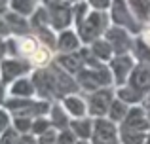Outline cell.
Returning <instances> with one entry per match:
<instances>
[{
    "label": "cell",
    "instance_id": "cell-22",
    "mask_svg": "<svg viewBox=\"0 0 150 144\" xmlns=\"http://www.w3.org/2000/svg\"><path fill=\"white\" fill-rule=\"evenodd\" d=\"M129 8H131L133 15L141 25H148L150 23V0H127Z\"/></svg>",
    "mask_w": 150,
    "mask_h": 144
},
{
    "label": "cell",
    "instance_id": "cell-35",
    "mask_svg": "<svg viewBox=\"0 0 150 144\" xmlns=\"http://www.w3.org/2000/svg\"><path fill=\"white\" fill-rule=\"evenodd\" d=\"M6 99H8V85L4 81H0V106H4Z\"/></svg>",
    "mask_w": 150,
    "mask_h": 144
},
{
    "label": "cell",
    "instance_id": "cell-27",
    "mask_svg": "<svg viewBox=\"0 0 150 144\" xmlns=\"http://www.w3.org/2000/svg\"><path fill=\"white\" fill-rule=\"evenodd\" d=\"M33 119L34 118H27V116H13V123L11 125L21 135H25V133H30V129H33Z\"/></svg>",
    "mask_w": 150,
    "mask_h": 144
},
{
    "label": "cell",
    "instance_id": "cell-26",
    "mask_svg": "<svg viewBox=\"0 0 150 144\" xmlns=\"http://www.w3.org/2000/svg\"><path fill=\"white\" fill-rule=\"evenodd\" d=\"M51 127V122L48 116H40V118H34L33 119V129H30V133L36 135V137H40L42 133H46Z\"/></svg>",
    "mask_w": 150,
    "mask_h": 144
},
{
    "label": "cell",
    "instance_id": "cell-14",
    "mask_svg": "<svg viewBox=\"0 0 150 144\" xmlns=\"http://www.w3.org/2000/svg\"><path fill=\"white\" fill-rule=\"evenodd\" d=\"M8 97H17V99H33L36 97V87L30 76L17 78L8 85Z\"/></svg>",
    "mask_w": 150,
    "mask_h": 144
},
{
    "label": "cell",
    "instance_id": "cell-10",
    "mask_svg": "<svg viewBox=\"0 0 150 144\" xmlns=\"http://www.w3.org/2000/svg\"><path fill=\"white\" fill-rule=\"evenodd\" d=\"M120 129L139 131V133H148L150 131V119L146 118V114H144L141 104L129 108V114L125 116V119L120 123Z\"/></svg>",
    "mask_w": 150,
    "mask_h": 144
},
{
    "label": "cell",
    "instance_id": "cell-23",
    "mask_svg": "<svg viewBox=\"0 0 150 144\" xmlns=\"http://www.w3.org/2000/svg\"><path fill=\"white\" fill-rule=\"evenodd\" d=\"M129 108H131V106H129L127 103H124V100H120L116 97L114 103L110 104V110H108V114H106V118H108L110 122H114V123L120 125V123L125 119V116L129 114Z\"/></svg>",
    "mask_w": 150,
    "mask_h": 144
},
{
    "label": "cell",
    "instance_id": "cell-2",
    "mask_svg": "<svg viewBox=\"0 0 150 144\" xmlns=\"http://www.w3.org/2000/svg\"><path fill=\"white\" fill-rule=\"evenodd\" d=\"M110 25H112V23H110L108 11L91 10L89 15L84 19V23H82L76 30H78V34H80L84 46H89L91 42H95V40H99V38L105 36L106 29H108Z\"/></svg>",
    "mask_w": 150,
    "mask_h": 144
},
{
    "label": "cell",
    "instance_id": "cell-3",
    "mask_svg": "<svg viewBox=\"0 0 150 144\" xmlns=\"http://www.w3.org/2000/svg\"><path fill=\"white\" fill-rule=\"evenodd\" d=\"M108 15H110V23H112V25L127 29L129 32L135 34V36H139L141 30H143V25H141V23L137 21V17L133 15L127 0H112Z\"/></svg>",
    "mask_w": 150,
    "mask_h": 144
},
{
    "label": "cell",
    "instance_id": "cell-28",
    "mask_svg": "<svg viewBox=\"0 0 150 144\" xmlns=\"http://www.w3.org/2000/svg\"><path fill=\"white\" fill-rule=\"evenodd\" d=\"M19 138H21V133L13 125L8 127L4 133H0V144H17Z\"/></svg>",
    "mask_w": 150,
    "mask_h": 144
},
{
    "label": "cell",
    "instance_id": "cell-20",
    "mask_svg": "<svg viewBox=\"0 0 150 144\" xmlns=\"http://www.w3.org/2000/svg\"><path fill=\"white\" fill-rule=\"evenodd\" d=\"M114 91H116L118 99L124 100V103H127L129 106H137V104H141L144 100V97H146V95H143V93H139L135 87H131L129 84L120 85V87H116Z\"/></svg>",
    "mask_w": 150,
    "mask_h": 144
},
{
    "label": "cell",
    "instance_id": "cell-31",
    "mask_svg": "<svg viewBox=\"0 0 150 144\" xmlns=\"http://www.w3.org/2000/svg\"><path fill=\"white\" fill-rule=\"evenodd\" d=\"M76 135L70 131V127L69 129H63V131H59V137H57V144H76Z\"/></svg>",
    "mask_w": 150,
    "mask_h": 144
},
{
    "label": "cell",
    "instance_id": "cell-44",
    "mask_svg": "<svg viewBox=\"0 0 150 144\" xmlns=\"http://www.w3.org/2000/svg\"><path fill=\"white\" fill-rule=\"evenodd\" d=\"M146 144H150V131H148V138H146Z\"/></svg>",
    "mask_w": 150,
    "mask_h": 144
},
{
    "label": "cell",
    "instance_id": "cell-6",
    "mask_svg": "<svg viewBox=\"0 0 150 144\" xmlns=\"http://www.w3.org/2000/svg\"><path fill=\"white\" fill-rule=\"evenodd\" d=\"M91 144H120V125L108 118H93Z\"/></svg>",
    "mask_w": 150,
    "mask_h": 144
},
{
    "label": "cell",
    "instance_id": "cell-7",
    "mask_svg": "<svg viewBox=\"0 0 150 144\" xmlns=\"http://www.w3.org/2000/svg\"><path fill=\"white\" fill-rule=\"evenodd\" d=\"M0 70H2V81L6 85H10L17 78L30 76L34 67L27 59H23V57H4L0 61Z\"/></svg>",
    "mask_w": 150,
    "mask_h": 144
},
{
    "label": "cell",
    "instance_id": "cell-39",
    "mask_svg": "<svg viewBox=\"0 0 150 144\" xmlns=\"http://www.w3.org/2000/svg\"><path fill=\"white\" fill-rule=\"evenodd\" d=\"M38 2H40V6H48V4L53 2V0H38Z\"/></svg>",
    "mask_w": 150,
    "mask_h": 144
},
{
    "label": "cell",
    "instance_id": "cell-32",
    "mask_svg": "<svg viewBox=\"0 0 150 144\" xmlns=\"http://www.w3.org/2000/svg\"><path fill=\"white\" fill-rule=\"evenodd\" d=\"M89 8L97 11H108L110 6H112V0H88Z\"/></svg>",
    "mask_w": 150,
    "mask_h": 144
},
{
    "label": "cell",
    "instance_id": "cell-45",
    "mask_svg": "<svg viewBox=\"0 0 150 144\" xmlns=\"http://www.w3.org/2000/svg\"><path fill=\"white\" fill-rule=\"evenodd\" d=\"M0 81H2V70H0Z\"/></svg>",
    "mask_w": 150,
    "mask_h": 144
},
{
    "label": "cell",
    "instance_id": "cell-18",
    "mask_svg": "<svg viewBox=\"0 0 150 144\" xmlns=\"http://www.w3.org/2000/svg\"><path fill=\"white\" fill-rule=\"evenodd\" d=\"M70 131L76 135L80 140H91V131H93V118H78L70 119Z\"/></svg>",
    "mask_w": 150,
    "mask_h": 144
},
{
    "label": "cell",
    "instance_id": "cell-9",
    "mask_svg": "<svg viewBox=\"0 0 150 144\" xmlns=\"http://www.w3.org/2000/svg\"><path fill=\"white\" fill-rule=\"evenodd\" d=\"M137 61L131 53H124V55H114V59L108 63V68L114 76V85L120 87V85H125L131 76L133 68H135Z\"/></svg>",
    "mask_w": 150,
    "mask_h": 144
},
{
    "label": "cell",
    "instance_id": "cell-8",
    "mask_svg": "<svg viewBox=\"0 0 150 144\" xmlns=\"http://www.w3.org/2000/svg\"><path fill=\"white\" fill-rule=\"evenodd\" d=\"M105 38L110 46H112L114 53L116 55H124V53H131L133 49V42H135V34H131L127 29H122V27L110 25L105 32Z\"/></svg>",
    "mask_w": 150,
    "mask_h": 144
},
{
    "label": "cell",
    "instance_id": "cell-15",
    "mask_svg": "<svg viewBox=\"0 0 150 144\" xmlns=\"http://www.w3.org/2000/svg\"><path fill=\"white\" fill-rule=\"evenodd\" d=\"M4 19H6L8 27H10L11 36H25V34H30V21L29 17H23L19 13H13V11L8 10L4 13Z\"/></svg>",
    "mask_w": 150,
    "mask_h": 144
},
{
    "label": "cell",
    "instance_id": "cell-37",
    "mask_svg": "<svg viewBox=\"0 0 150 144\" xmlns=\"http://www.w3.org/2000/svg\"><path fill=\"white\" fill-rule=\"evenodd\" d=\"M141 106H143V110H144V114H146V118L150 119V93L144 97V100L141 103Z\"/></svg>",
    "mask_w": 150,
    "mask_h": 144
},
{
    "label": "cell",
    "instance_id": "cell-38",
    "mask_svg": "<svg viewBox=\"0 0 150 144\" xmlns=\"http://www.w3.org/2000/svg\"><path fill=\"white\" fill-rule=\"evenodd\" d=\"M6 55H8V51H6V38L0 36V61H2Z\"/></svg>",
    "mask_w": 150,
    "mask_h": 144
},
{
    "label": "cell",
    "instance_id": "cell-4",
    "mask_svg": "<svg viewBox=\"0 0 150 144\" xmlns=\"http://www.w3.org/2000/svg\"><path fill=\"white\" fill-rule=\"evenodd\" d=\"M50 15V25L55 32L67 30L74 27V17H72V4L67 0H53L46 6Z\"/></svg>",
    "mask_w": 150,
    "mask_h": 144
},
{
    "label": "cell",
    "instance_id": "cell-16",
    "mask_svg": "<svg viewBox=\"0 0 150 144\" xmlns=\"http://www.w3.org/2000/svg\"><path fill=\"white\" fill-rule=\"evenodd\" d=\"M57 61L67 72H70L72 76H76L82 68L86 67V61H84V55H82V49L76 53H59L57 55Z\"/></svg>",
    "mask_w": 150,
    "mask_h": 144
},
{
    "label": "cell",
    "instance_id": "cell-41",
    "mask_svg": "<svg viewBox=\"0 0 150 144\" xmlns=\"http://www.w3.org/2000/svg\"><path fill=\"white\" fill-rule=\"evenodd\" d=\"M8 2H10V0H0V6H4V8H8Z\"/></svg>",
    "mask_w": 150,
    "mask_h": 144
},
{
    "label": "cell",
    "instance_id": "cell-24",
    "mask_svg": "<svg viewBox=\"0 0 150 144\" xmlns=\"http://www.w3.org/2000/svg\"><path fill=\"white\" fill-rule=\"evenodd\" d=\"M131 55L135 57L137 63H150V46H148L141 36H135Z\"/></svg>",
    "mask_w": 150,
    "mask_h": 144
},
{
    "label": "cell",
    "instance_id": "cell-42",
    "mask_svg": "<svg viewBox=\"0 0 150 144\" xmlns=\"http://www.w3.org/2000/svg\"><path fill=\"white\" fill-rule=\"evenodd\" d=\"M8 11V8H4V6H0V15H4Z\"/></svg>",
    "mask_w": 150,
    "mask_h": 144
},
{
    "label": "cell",
    "instance_id": "cell-21",
    "mask_svg": "<svg viewBox=\"0 0 150 144\" xmlns=\"http://www.w3.org/2000/svg\"><path fill=\"white\" fill-rule=\"evenodd\" d=\"M38 6H40L38 0H10L8 2V10L23 15V17H30L38 10Z\"/></svg>",
    "mask_w": 150,
    "mask_h": 144
},
{
    "label": "cell",
    "instance_id": "cell-43",
    "mask_svg": "<svg viewBox=\"0 0 150 144\" xmlns=\"http://www.w3.org/2000/svg\"><path fill=\"white\" fill-rule=\"evenodd\" d=\"M67 2H70V4H76V2H82V0H67Z\"/></svg>",
    "mask_w": 150,
    "mask_h": 144
},
{
    "label": "cell",
    "instance_id": "cell-36",
    "mask_svg": "<svg viewBox=\"0 0 150 144\" xmlns=\"http://www.w3.org/2000/svg\"><path fill=\"white\" fill-rule=\"evenodd\" d=\"M139 36L143 38V40L146 42L148 46H150V23H148V25H144V27H143V30H141V34H139Z\"/></svg>",
    "mask_w": 150,
    "mask_h": 144
},
{
    "label": "cell",
    "instance_id": "cell-19",
    "mask_svg": "<svg viewBox=\"0 0 150 144\" xmlns=\"http://www.w3.org/2000/svg\"><path fill=\"white\" fill-rule=\"evenodd\" d=\"M89 49H91L93 55H95L101 63H105V65H108L110 61L114 59V55H116L114 49H112V46H110L105 38H99V40L91 42V44H89Z\"/></svg>",
    "mask_w": 150,
    "mask_h": 144
},
{
    "label": "cell",
    "instance_id": "cell-12",
    "mask_svg": "<svg viewBox=\"0 0 150 144\" xmlns=\"http://www.w3.org/2000/svg\"><path fill=\"white\" fill-rule=\"evenodd\" d=\"M127 84L131 87H135L139 93L148 95L150 93V63H137Z\"/></svg>",
    "mask_w": 150,
    "mask_h": 144
},
{
    "label": "cell",
    "instance_id": "cell-34",
    "mask_svg": "<svg viewBox=\"0 0 150 144\" xmlns=\"http://www.w3.org/2000/svg\"><path fill=\"white\" fill-rule=\"evenodd\" d=\"M0 36H2V38L11 36L10 27H8V23H6V19H4V15H0Z\"/></svg>",
    "mask_w": 150,
    "mask_h": 144
},
{
    "label": "cell",
    "instance_id": "cell-25",
    "mask_svg": "<svg viewBox=\"0 0 150 144\" xmlns=\"http://www.w3.org/2000/svg\"><path fill=\"white\" fill-rule=\"evenodd\" d=\"M89 11H91V8H89L88 0H82V2L72 4V17H74V27H76V29L84 23V19L89 15Z\"/></svg>",
    "mask_w": 150,
    "mask_h": 144
},
{
    "label": "cell",
    "instance_id": "cell-1",
    "mask_svg": "<svg viewBox=\"0 0 150 144\" xmlns=\"http://www.w3.org/2000/svg\"><path fill=\"white\" fill-rule=\"evenodd\" d=\"M78 87L82 91L93 93L101 87H112L114 85V76L110 72L108 65H99V67H84L76 74Z\"/></svg>",
    "mask_w": 150,
    "mask_h": 144
},
{
    "label": "cell",
    "instance_id": "cell-29",
    "mask_svg": "<svg viewBox=\"0 0 150 144\" xmlns=\"http://www.w3.org/2000/svg\"><path fill=\"white\" fill-rule=\"evenodd\" d=\"M11 123H13L11 112L8 110L6 106H0V133H4L8 127H11Z\"/></svg>",
    "mask_w": 150,
    "mask_h": 144
},
{
    "label": "cell",
    "instance_id": "cell-5",
    "mask_svg": "<svg viewBox=\"0 0 150 144\" xmlns=\"http://www.w3.org/2000/svg\"><path fill=\"white\" fill-rule=\"evenodd\" d=\"M114 99H116V91L112 87H101L93 93H88L89 118H106Z\"/></svg>",
    "mask_w": 150,
    "mask_h": 144
},
{
    "label": "cell",
    "instance_id": "cell-13",
    "mask_svg": "<svg viewBox=\"0 0 150 144\" xmlns=\"http://www.w3.org/2000/svg\"><path fill=\"white\" fill-rule=\"evenodd\" d=\"M59 103L63 104L69 116L72 119H78V118H88L89 116V110H88V100L84 97H80L78 93H70V95L63 97Z\"/></svg>",
    "mask_w": 150,
    "mask_h": 144
},
{
    "label": "cell",
    "instance_id": "cell-11",
    "mask_svg": "<svg viewBox=\"0 0 150 144\" xmlns=\"http://www.w3.org/2000/svg\"><path fill=\"white\" fill-rule=\"evenodd\" d=\"M84 48V42H82L78 30L74 29H67L57 32V51L59 53H76Z\"/></svg>",
    "mask_w": 150,
    "mask_h": 144
},
{
    "label": "cell",
    "instance_id": "cell-33",
    "mask_svg": "<svg viewBox=\"0 0 150 144\" xmlns=\"http://www.w3.org/2000/svg\"><path fill=\"white\" fill-rule=\"evenodd\" d=\"M17 144H38V137L33 133H25V135H21Z\"/></svg>",
    "mask_w": 150,
    "mask_h": 144
},
{
    "label": "cell",
    "instance_id": "cell-30",
    "mask_svg": "<svg viewBox=\"0 0 150 144\" xmlns=\"http://www.w3.org/2000/svg\"><path fill=\"white\" fill-rule=\"evenodd\" d=\"M57 137H59V129L50 127L46 133H42L38 137V144H57Z\"/></svg>",
    "mask_w": 150,
    "mask_h": 144
},
{
    "label": "cell",
    "instance_id": "cell-17",
    "mask_svg": "<svg viewBox=\"0 0 150 144\" xmlns=\"http://www.w3.org/2000/svg\"><path fill=\"white\" fill-rule=\"evenodd\" d=\"M48 118L51 122V127H55V129H59V131L69 129V127H70V119H72L59 100H55V103L51 104V110H50Z\"/></svg>",
    "mask_w": 150,
    "mask_h": 144
},
{
    "label": "cell",
    "instance_id": "cell-40",
    "mask_svg": "<svg viewBox=\"0 0 150 144\" xmlns=\"http://www.w3.org/2000/svg\"><path fill=\"white\" fill-rule=\"evenodd\" d=\"M76 144H91V140H80V138H78Z\"/></svg>",
    "mask_w": 150,
    "mask_h": 144
}]
</instances>
